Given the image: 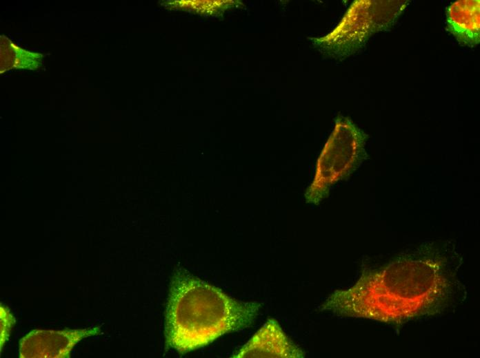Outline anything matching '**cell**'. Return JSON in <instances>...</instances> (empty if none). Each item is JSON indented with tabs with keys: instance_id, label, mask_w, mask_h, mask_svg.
I'll list each match as a JSON object with an SVG mask.
<instances>
[{
	"instance_id": "6da1fadb",
	"label": "cell",
	"mask_w": 480,
	"mask_h": 358,
	"mask_svg": "<svg viewBox=\"0 0 480 358\" xmlns=\"http://www.w3.org/2000/svg\"><path fill=\"white\" fill-rule=\"evenodd\" d=\"M454 289L446 257L436 249L421 250L363 273L354 285L330 295L321 309L344 317L401 324L438 313Z\"/></svg>"
},
{
	"instance_id": "7a4b0ae2",
	"label": "cell",
	"mask_w": 480,
	"mask_h": 358,
	"mask_svg": "<svg viewBox=\"0 0 480 358\" xmlns=\"http://www.w3.org/2000/svg\"><path fill=\"white\" fill-rule=\"evenodd\" d=\"M261 304L230 297L183 268L172 280L166 311V344L181 353L250 326Z\"/></svg>"
},
{
	"instance_id": "3957f363",
	"label": "cell",
	"mask_w": 480,
	"mask_h": 358,
	"mask_svg": "<svg viewBox=\"0 0 480 358\" xmlns=\"http://www.w3.org/2000/svg\"><path fill=\"white\" fill-rule=\"evenodd\" d=\"M408 4L400 0L354 1L330 33L308 39L323 56L342 61L363 48L373 34L390 29Z\"/></svg>"
},
{
	"instance_id": "277c9868",
	"label": "cell",
	"mask_w": 480,
	"mask_h": 358,
	"mask_svg": "<svg viewBox=\"0 0 480 358\" xmlns=\"http://www.w3.org/2000/svg\"><path fill=\"white\" fill-rule=\"evenodd\" d=\"M368 138L348 117L339 114L316 165L314 176L304 193L307 203L318 204L331 188L348 178L367 157Z\"/></svg>"
},
{
	"instance_id": "5b68a950",
	"label": "cell",
	"mask_w": 480,
	"mask_h": 358,
	"mask_svg": "<svg viewBox=\"0 0 480 358\" xmlns=\"http://www.w3.org/2000/svg\"><path fill=\"white\" fill-rule=\"evenodd\" d=\"M101 326L81 329L32 330L19 342L20 358H68L82 339L101 333Z\"/></svg>"
},
{
	"instance_id": "8992f818",
	"label": "cell",
	"mask_w": 480,
	"mask_h": 358,
	"mask_svg": "<svg viewBox=\"0 0 480 358\" xmlns=\"http://www.w3.org/2000/svg\"><path fill=\"white\" fill-rule=\"evenodd\" d=\"M305 352L286 335L274 319L264 325L232 357L301 358Z\"/></svg>"
},
{
	"instance_id": "52a82bcc",
	"label": "cell",
	"mask_w": 480,
	"mask_h": 358,
	"mask_svg": "<svg viewBox=\"0 0 480 358\" xmlns=\"http://www.w3.org/2000/svg\"><path fill=\"white\" fill-rule=\"evenodd\" d=\"M479 0H458L446 10V29L462 46L473 48L480 41Z\"/></svg>"
},
{
	"instance_id": "ba28073f",
	"label": "cell",
	"mask_w": 480,
	"mask_h": 358,
	"mask_svg": "<svg viewBox=\"0 0 480 358\" xmlns=\"http://www.w3.org/2000/svg\"><path fill=\"white\" fill-rule=\"evenodd\" d=\"M43 55L23 50L1 36V73L9 70H36L42 65Z\"/></svg>"
},
{
	"instance_id": "9c48e42d",
	"label": "cell",
	"mask_w": 480,
	"mask_h": 358,
	"mask_svg": "<svg viewBox=\"0 0 480 358\" xmlns=\"http://www.w3.org/2000/svg\"><path fill=\"white\" fill-rule=\"evenodd\" d=\"M0 305V348L1 353L6 341L9 339L12 329L15 324V317L10 312L8 306L2 302H1Z\"/></svg>"
}]
</instances>
